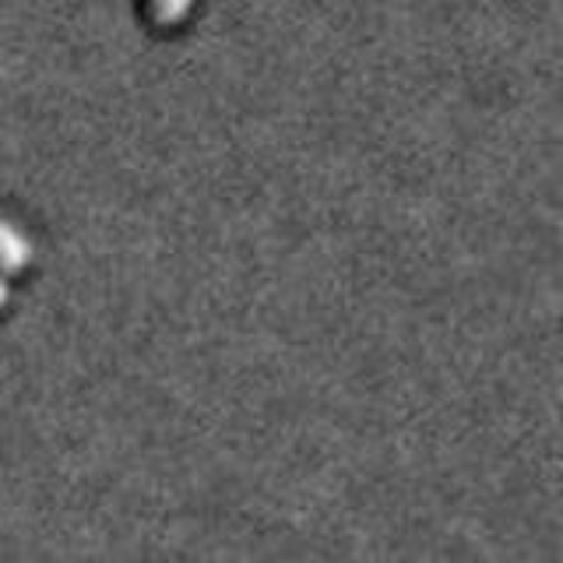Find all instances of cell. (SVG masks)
<instances>
[{
    "label": "cell",
    "mask_w": 563,
    "mask_h": 563,
    "mask_svg": "<svg viewBox=\"0 0 563 563\" xmlns=\"http://www.w3.org/2000/svg\"><path fill=\"white\" fill-rule=\"evenodd\" d=\"M8 303H11V286L0 278V310H8Z\"/></svg>",
    "instance_id": "3"
},
{
    "label": "cell",
    "mask_w": 563,
    "mask_h": 563,
    "mask_svg": "<svg viewBox=\"0 0 563 563\" xmlns=\"http://www.w3.org/2000/svg\"><path fill=\"white\" fill-rule=\"evenodd\" d=\"M145 4H148V18L158 29H173L190 14L194 0H145Z\"/></svg>",
    "instance_id": "2"
},
{
    "label": "cell",
    "mask_w": 563,
    "mask_h": 563,
    "mask_svg": "<svg viewBox=\"0 0 563 563\" xmlns=\"http://www.w3.org/2000/svg\"><path fill=\"white\" fill-rule=\"evenodd\" d=\"M32 243L11 222L0 219V275H18L32 264Z\"/></svg>",
    "instance_id": "1"
}]
</instances>
